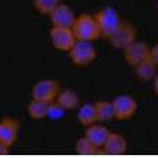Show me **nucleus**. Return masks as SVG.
Segmentation results:
<instances>
[{
	"label": "nucleus",
	"mask_w": 158,
	"mask_h": 158,
	"mask_svg": "<svg viewBox=\"0 0 158 158\" xmlns=\"http://www.w3.org/2000/svg\"><path fill=\"white\" fill-rule=\"evenodd\" d=\"M109 43L117 49H125L128 45H131L134 40H137V29L132 23L121 22L119 27L115 30V33L108 38Z\"/></svg>",
	"instance_id": "obj_4"
},
{
	"label": "nucleus",
	"mask_w": 158,
	"mask_h": 158,
	"mask_svg": "<svg viewBox=\"0 0 158 158\" xmlns=\"http://www.w3.org/2000/svg\"><path fill=\"white\" fill-rule=\"evenodd\" d=\"M157 10H158V2H157Z\"/></svg>",
	"instance_id": "obj_24"
},
{
	"label": "nucleus",
	"mask_w": 158,
	"mask_h": 158,
	"mask_svg": "<svg viewBox=\"0 0 158 158\" xmlns=\"http://www.w3.org/2000/svg\"><path fill=\"white\" fill-rule=\"evenodd\" d=\"M135 68V75L138 79H141L144 82H148L151 79H154V76L157 75V65L151 59V56H148L147 59H144L142 62H139Z\"/></svg>",
	"instance_id": "obj_13"
},
{
	"label": "nucleus",
	"mask_w": 158,
	"mask_h": 158,
	"mask_svg": "<svg viewBox=\"0 0 158 158\" xmlns=\"http://www.w3.org/2000/svg\"><path fill=\"white\" fill-rule=\"evenodd\" d=\"M59 94V83L53 79H42L33 85L32 89V98L40 99L45 102H53Z\"/></svg>",
	"instance_id": "obj_6"
},
{
	"label": "nucleus",
	"mask_w": 158,
	"mask_h": 158,
	"mask_svg": "<svg viewBox=\"0 0 158 158\" xmlns=\"http://www.w3.org/2000/svg\"><path fill=\"white\" fill-rule=\"evenodd\" d=\"M49 36H50L52 45L58 50H65V52H69L71 48L73 46V43L76 42L75 35L72 32V27H58V26H53L49 30Z\"/></svg>",
	"instance_id": "obj_5"
},
{
	"label": "nucleus",
	"mask_w": 158,
	"mask_h": 158,
	"mask_svg": "<svg viewBox=\"0 0 158 158\" xmlns=\"http://www.w3.org/2000/svg\"><path fill=\"white\" fill-rule=\"evenodd\" d=\"M96 23L99 26L101 36L108 39L111 35L115 33V30L119 27L121 25V17L118 15L117 10H114L112 7H105L95 15Z\"/></svg>",
	"instance_id": "obj_3"
},
{
	"label": "nucleus",
	"mask_w": 158,
	"mask_h": 158,
	"mask_svg": "<svg viewBox=\"0 0 158 158\" xmlns=\"http://www.w3.org/2000/svg\"><path fill=\"white\" fill-rule=\"evenodd\" d=\"M49 16L52 25L58 26V27H72L76 20L75 13L72 12L66 4H60V3L52 10Z\"/></svg>",
	"instance_id": "obj_10"
},
{
	"label": "nucleus",
	"mask_w": 158,
	"mask_h": 158,
	"mask_svg": "<svg viewBox=\"0 0 158 158\" xmlns=\"http://www.w3.org/2000/svg\"><path fill=\"white\" fill-rule=\"evenodd\" d=\"M108 135H109V129L106 127H104V125H94V124L89 125L86 132H85V137L99 150L104 147Z\"/></svg>",
	"instance_id": "obj_12"
},
{
	"label": "nucleus",
	"mask_w": 158,
	"mask_h": 158,
	"mask_svg": "<svg viewBox=\"0 0 158 158\" xmlns=\"http://www.w3.org/2000/svg\"><path fill=\"white\" fill-rule=\"evenodd\" d=\"M124 50V58L127 60L128 65L131 66H137L139 62H142L144 59H147L150 56V46L147 45L145 42H138V40H134L131 45H128Z\"/></svg>",
	"instance_id": "obj_8"
},
{
	"label": "nucleus",
	"mask_w": 158,
	"mask_h": 158,
	"mask_svg": "<svg viewBox=\"0 0 158 158\" xmlns=\"http://www.w3.org/2000/svg\"><path fill=\"white\" fill-rule=\"evenodd\" d=\"M114 104V111H115V118L119 121H127L131 117H134V114L137 112L138 104L132 96L129 95H119L112 101Z\"/></svg>",
	"instance_id": "obj_7"
},
{
	"label": "nucleus",
	"mask_w": 158,
	"mask_h": 158,
	"mask_svg": "<svg viewBox=\"0 0 158 158\" xmlns=\"http://www.w3.org/2000/svg\"><path fill=\"white\" fill-rule=\"evenodd\" d=\"M128 148L127 139L125 137H122L121 134H112L109 132L106 141H105L102 150L105 154L108 155H122Z\"/></svg>",
	"instance_id": "obj_11"
},
{
	"label": "nucleus",
	"mask_w": 158,
	"mask_h": 158,
	"mask_svg": "<svg viewBox=\"0 0 158 158\" xmlns=\"http://www.w3.org/2000/svg\"><path fill=\"white\" fill-rule=\"evenodd\" d=\"M95 114L96 121L101 122H109L115 118V111H114V104L109 101H99L95 104Z\"/></svg>",
	"instance_id": "obj_16"
},
{
	"label": "nucleus",
	"mask_w": 158,
	"mask_h": 158,
	"mask_svg": "<svg viewBox=\"0 0 158 158\" xmlns=\"http://www.w3.org/2000/svg\"><path fill=\"white\" fill-rule=\"evenodd\" d=\"M9 148H10V147L4 145L3 142H0V155H7L9 154Z\"/></svg>",
	"instance_id": "obj_22"
},
{
	"label": "nucleus",
	"mask_w": 158,
	"mask_h": 158,
	"mask_svg": "<svg viewBox=\"0 0 158 158\" xmlns=\"http://www.w3.org/2000/svg\"><path fill=\"white\" fill-rule=\"evenodd\" d=\"M75 150L79 155H95L96 152L99 151V148H96L86 137H83V138H79L78 139Z\"/></svg>",
	"instance_id": "obj_18"
},
{
	"label": "nucleus",
	"mask_w": 158,
	"mask_h": 158,
	"mask_svg": "<svg viewBox=\"0 0 158 158\" xmlns=\"http://www.w3.org/2000/svg\"><path fill=\"white\" fill-rule=\"evenodd\" d=\"M33 4L42 15H50L52 10L59 4V0H33Z\"/></svg>",
	"instance_id": "obj_19"
},
{
	"label": "nucleus",
	"mask_w": 158,
	"mask_h": 158,
	"mask_svg": "<svg viewBox=\"0 0 158 158\" xmlns=\"http://www.w3.org/2000/svg\"><path fill=\"white\" fill-rule=\"evenodd\" d=\"M20 131V124L13 118H4L0 121V142L4 145L12 147L17 141Z\"/></svg>",
	"instance_id": "obj_9"
},
{
	"label": "nucleus",
	"mask_w": 158,
	"mask_h": 158,
	"mask_svg": "<svg viewBox=\"0 0 158 158\" xmlns=\"http://www.w3.org/2000/svg\"><path fill=\"white\" fill-rule=\"evenodd\" d=\"M152 88H154V92L158 95V72H157V75L154 76V79H152Z\"/></svg>",
	"instance_id": "obj_23"
},
{
	"label": "nucleus",
	"mask_w": 158,
	"mask_h": 158,
	"mask_svg": "<svg viewBox=\"0 0 158 158\" xmlns=\"http://www.w3.org/2000/svg\"><path fill=\"white\" fill-rule=\"evenodd\" d=\"M78 121L79 124L83 127H89L96 121V114H95V105L91 104H83L78 111Z\"/></svg>",
	"instance_id": "obj_17"
},
{
	"label": "nucleus",
	"mask_w": 158,
	"mask_h": 158,
	"mask_svg": "<svg viewBox=\"0 0 158 158\" xmlns=\"http://www.w3.org/2000/svg\"><path fill=\"white\" fill-rule=\"evenodd\" d=\"M72 32L75 35L76 40L92 42L101 36V30L98 23H96L95 16L88 15V13L76 16V20L72 26Z\"/></svg>",
	"instance_id": "obj_1"
},
{
	"label": "nucleus",
	"mask_w": 158,
	"mask_h": 158,
	"mask_svg": "<svg viewBox=\"0 0 158 158\" xmlns=\"http://www.w3.org/2000/svg\"><path fill=\"white\" fill-rule=\"evenodd\" d=\"M63 112H65V109H63L58 102H56V104L50 102L49 104V112H48V117L49 118H52V119H59V118L63 115Z\"/></svg>",
	"instance_id": "obj_20"
},
{
	"label": "nucleus",
	"mask_w": 158,
	"mask_h": 158,
	"mask_svg": "<svg viewBox=\"0 0 158 158\" xmlns=\"http://www.w3.org/2000/svg\"><path fill=\"white\" fill-rule=\"evenodd\" d=\"M150 56H151V59L155 62V65L158 66V43L152 46V49H151V52H150Z\"/></svg>",
	"instance_id": "obj_21"
},
{
	"label": "nucleus",
	"mask_w": 158,
	"mask_h": 158,
	"mask_svg": "<svg viewBox=\"0 0 158 158\" xmlns=\"http://www.w3.org/2000/svg\"><path fill=\"white\" fill-rule=\"evenodd\" d=\"M48 112H49V102L32 98V101L27 105V114H29L30 118L43 119V118L48 117Z\"/></svg>",
	"instance_id": "obj_15"
},
{
	"label": "nucleus",
	"mask_w": 158,
	"mask_h": 158,
	"mask_svg": "<svg viewBox=\"0 0 158 158\" xmlns=\"http://www.w3.org/2000/svg\"><path fill=\"white\" fill-rule=\"evenodd\" d=\"M56 102L65 111H69V109L72 111V109H75L79 106V96L76 92L71 91V89H63L56 96Z\"/></svg>",
	"instance_id": "obj_14"
},
{
	"label": "nucleus",
	"mask_w": 158,
	"mask_h": 158,
	"mask_svg": "<svg viewBox=\"0 0 158 158\" xmlns=\"http://www.w3.org/2000/svg\"><path fill=\"white\" fill-rule=\"evenodd\" d=\"M71 60L78 66H88L96 59V49L92 42L76 40L69 50Z\"/></svg>",
	"instance_id": "obj_2"
}]
</instances>
